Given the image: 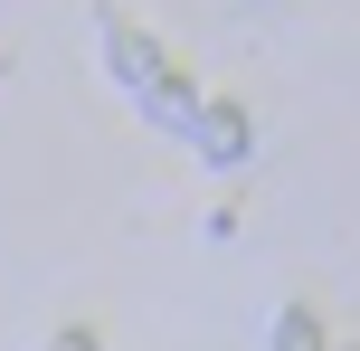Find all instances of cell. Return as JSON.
Instances as JSON below:
<instances>
[{"label": "cell", "mask_w": 360, "mask_h": 351, "mask_svg": "<svg viewBox=\"0 0 360 351\" xmlns=\"http://www.w3.org/2000/svg\"><path fill=\"white\" fill-rule=\"evenodd\" d=\"M86 19H95V38H105V67H114V76H124V86H133V95H143V86H162V76L180 67V57H171V48H162V38H152V29H143V19H133V10H124V0H95V10H86Z\"/></svg>", "instance_id": "6da1fadb"}, {"label": "cell", "mask_w": 360, "mask_h": 351, "mask_svg": "<svg viewBox=\"0 0 360 351\" xmlns=\"http://www.w3.org/2000/svg\"><path fill=\"white\" fill-rule=\"evenodd\" d=\"M190 152H199L209 171H237V162L256 152V124H247L237 105H218V95H209V105H199V133H190Z\"/></svg>", "instance_id": "7a4b0ae2"}, {"label": "cell", "mask_w": 360, "mask_h": 351, "mask_svg": "<svg viewBox=\"0 0 360 351\" xmlns=\"http://www.w3.org/2000/svg\"><path fill=\"white\" fill-rule=\"evenodd\" d=\"M133 105H143V114H152V124H162V133H171V143H190V133H199V105H209V95H199V86H190V67H171V76H162V86H143V95H133Z\"/></svg>", "instance_id": "3957f363"}, {"label": "cell", "mask_w": 360, "mask_h": 351, "mask_svg": "<svg viewBox=\"0 0 360 351\" xmlns=\"http://www.w3.org/2000/svg\"><path fill=\"white\" fill-rule=\"evenodd\" d=\"M266 351H332V342H323V314H313V304H285L275 333H266Z\"/></svg>", "instance_id": "277c9868"}, {"label": "cell", "mask_w": 360, "mask_h": 351, "mask_svg": "<svg viewBox=\"0 0 360 351\" xmlns=\"http://www.w3.org/2000/svg\"><path fill=\"white\" fill-rule=\"evenodd\" d=\"M38 351H95V333H86V323H67V333H48Z\"/></svg>", "instance_id": "5b68a950"}, {"label": "cell", "mask_w": 360, "mask_h": 351, "mask_svg": "<svg viewBox=\"0 0 360 351\" xmlns=\"http://www.w3.org/2000/svg\"><path fill=\"white\" fill-rule=\"evenodd\" d=\"M351 351H360V342H351Z\"/></svg>", "instance_id": "8992f818"}]
</instances>
